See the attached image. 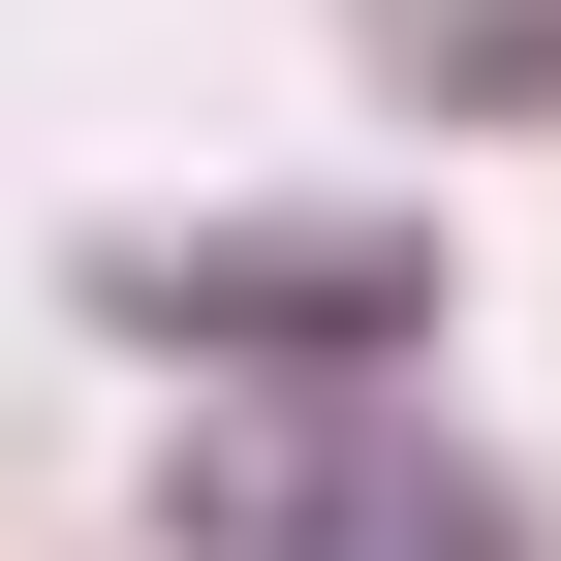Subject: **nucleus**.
Segmentation results:
<instances>
[{
	"mask_svg": "<svg viewBox=\"0 0 561 561\" xmlns=\"http://www.w3.org/2000/svg\"><path fill=\"white\" fill-rule=\"evenodd\" d=\"M94 343H157V375H219V405H312V375H405V343H437V250L343 219V187H280V219H125L94 250Z\"/></svg>",
	"mask_w": 561,
	"mask_h": 561,
	"instance_id": "f257e3e1",
	"label": "nucleus"
},
{
	"mask_svg": "<svg viewBox=\"0 0 561 561\" xmlns=\"http://www.w3.org/2000/svg\"><path fill=\"white\" fill-rule=\"evenodd\" d=\"M157 530H187V561H530V500H500V468H468L405 375H312V405H187Z\"/></svg>",
	"mask_w": 561,
	"mask_h": 561,
	"instance_id": "f03ea898",
	"label": "nucleus"
},
{
	"mask_svg": "<svg viewBox=\"0 0 561 561\" xmlns=\"http://www.w3.org/2000/svg\"><path fill=\"white\" fill-rule=\"evenodd\" d=\"M405 94H468V125H561V0H405Z\"/></svg>",
	"mask_w": 561,
	"mask_h": 561,
	"instance_id": "7ed1b4c3",
	"label": "nucleus"
}]
</instances>
